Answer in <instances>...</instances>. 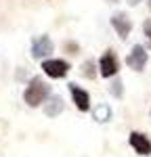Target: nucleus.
<instances>
[{
    "instance_id": "13",
    "label": "nucleus",
    "mask_w": 151,
    "mask_h": 157,
    "mask_svg": "<svg viewBox=\"0 0 151 157\" xmlns=\"http://www.w3.org/2000/svg\"><path fill=\"white\" fill-rule=\"evenodd\" d=\"M143 32H145V36H147V40H149V44H151V19H147L143 23Z\"/></svg>"
},
{
    "instance_id": "6",
    "label": "nucleus",
    "mask_w": 151,
    "mask_h": 157,
    "mask_svg": "<svg viewBox=\"0 0 151 157\" xmlns=\"http://www.w3.org/2000/svg\"><path fill=\"white\" fill-rule=\"evenodd\" d=\"M111 27L115 29V34L126 40V38L130 36V29H132V21L128 19V15L126 13H115L111 15Z\"/></svg>"
},
{
    "instance_id": "14",
    "label": "nucleus",
    "mask_w": 151,
    "mask_h": 157,
    "mask_svg": "<svg viewBox=\"0 0 151 157\" xmlns=\"http://www.w3.org/2000/svg\"><path fill=\"white\" fill-rule=\"evenodd\" d=\"M65 50H72V55H76V52H78V44H76V42H65Z\"/></svg>"
},
{
    "instance_id": "1",
    "label": "nucleus",
    "mask_w": 151,
    "mask_h": 157,
    "mask_svg": "<svg viewBox=\"0 0 151 157\" xmlns=\"http://www.w3.org/2000/svg\"><path fill=\"white\" fill-rule=\"evenodd\" d=\"M48 97H50V86L40 75H34L23 90V103L27 107H40Z\"/></svg>"
},
{
    "instance_id": "12",
    "label": "nucleus",
    "mask_w": 151,
    "mask_h": 157,
    "mask_svg": "<svg viewBox=\"0 0 151 157\" xmlns=\"http://www.w3.org/2000/svg\"><path fill=\"white\" fill-rule=\"evenodd\" d=\"M109 92H111L115 98H120L124 94V84H122V80H113L111 82V88H109Z\"/></svg>"
},
{
    "instance_id": "11",
    "label": "nucleus",
    "mask_w": 151,
    "mask_h": 157,
    "mask_svg": "<svg viewBox=\"0 0 151 157\" xmlns=\"http://www.w3.org/2000/svg\"><path fill=\"white\" fill-rule=\"evenodd\" d=\"M80 73L86 78V80H95L97 78V63L92 59H88L82 63V67H80Z\"/></svg>"
},
{
    "instance_id": "8",
    "label": "nucleus",
    "mask_w": 151,
    "mask_h": 157,
    "mask_svg": "<svg viewBox=\"0 0 151 157\" xmlns=\"http://www.w3.org/2000/svg\"><path fill=\"white\" fill-rule=\"evenodd\" d=\"M69 92H72V98H74L76 107L80 111H88L90 109V94L84 88H80L78 84H69Z\"/></svg>"
},
{
    "instance_id": "9",
    "label": "nucleus",
    "mask_w": 151,
    "mask_h": 157,
    "mask_svg": "<svg viewBox=\"0 0 151 157\" xmlns=\"http://www.w3.org/2000/svg\"><path fill=\"white\" fill-rule=\"evenodd\" d=\"M63 109H65V103H63V98L59 94H50L46 98V105H44V113L48 115V117H57L59 113H63Z\"/></svg>"
},
{
    "instance_id": "7",
    "label": "nucleus",
    "mask_w": 151,
    "mask_h": 157,
    "mask_svg": "<svg viewBox=\"0 0 151 157\" xmlns=\"http://www.w3.org/2000/svg\"><path fill=\"white\" fill-rule=\"evenodd\" d=\"M128 143H130V147L137 151L138 155H151V140L145 136V134H141V132H130V136H128Z\"/></svg>"
},
{
    "instance_id": "5",
    "label": "nucleus",
    "mask_w": 151,
    "mask_h": 157,
    "mask_svg": "<svg viewBox=\"0 0 151 157\" xmlns=\"http://www.w3.org/2000/svg\"><path fill=\"white\" fill-rule=\"evenodd\" d=\"M126 65L130 69H134V71H143L145 69V65H147V52H145V48L141 44H134L130 48L128 57H126Z\"/></svg>"
},
{
    "instance_id": "16",
    "label": "nucleus",
    "mask_w": 151,
    "mask_h": 157,
    "mask_svg": "<svg viewBox=\"0 0 151 157\" xmlns=\"http://www.w3.org/2000/svg\"><path fill=\"white\" fill-rule=\"evenodd\" d=\"M107 2H118V0H107Z\"/></svg>"
},
{
    "instance_id": "10",
    "label": "nucleus",
    "mask_w": 151,
    "mask_h": 157,
    "mask_svg": "<svg viewBox=\"0 0 151 157\" xmlns=\"http://www.w3.org/2000/svg\"><path fill=\"white\" fill-rule=\"evenodd\" d=\"M92 115H95V120H97V121L105 124V121L111 120V107H109V105H105V103H101L99 107L92 111Z\"/></svg>"
},
{
    "instance_id": "4",
    "label": "nucleus",
    "mask_w": 151,
    "mask_h": 157,
    "mask_svg": "<svg viewBox=\"0 0 151 157\" xmlns=\"http://www.w3.org/2000/svg\"><path fill=\"white\" fill-rule=\"evenodd\" d=\"M120 69V63H118V57L113 50H105L103 57L99 59V73L103 78H113Z\"/></svg>"
},
{
    "instance_id": "17",
    "label": "nucleus",
    "mask_w": 151,
    "mask_h": 157,
    "mask_svg": "<svg viewBox=\"0 0 151 157\" xmlns=\"http://www.w3.org/2000/svg\"><path fill=\"white\" fill-rule=\"evenodd\" d=\"M149 9H151V0H149Z\"/></svg>"
},
{
    "instance_id": "15",
    "label": "nucleus",
    "mask_w": 151,
    "mask_h": 157,
    "mask_svg": "<svg viewBox=\"0 0 151 157\" xmlns=\"http://www.w3.org/2000/svg\"><path fill=\"white\" fill-rule=\"evenodd\" d=\"M138 2H141V0H128V4H130V6H137Z\"/></svg>"
},
{
    "instance_id": "2",
    "label": "nucleus",
    "mask_w": 151,
    "mask_h": 157,
    "mask_svg": "<svg viewBox=\"0 0 151 157\" xmlns=\"http://www.w3.org/2000/svg\"><path fill=\"white\" fill-rule=\"evenodd\" d=\"M42 71L52 80H61L69 71V63L63 59H46V61H42Z\"/></svg>"
},
{
    "instance_id": "3",
    "label": "nucleus",
    "mask_w": 151,
    "mask_h": 157,
    "mask_svg": "<svg viewBox=\"0 0 151 157\" xmlns=\"http://www.w3.org/2000/svg\"><path fill=\"white\" fill-rule=\"evenodd\" d=\"M29 50H32V57H34V59H44L46 61V57L55 50V44H52V40H50L46 34H42V36H36L32 40V48Z\"/></svg>"
}]
</instances>
